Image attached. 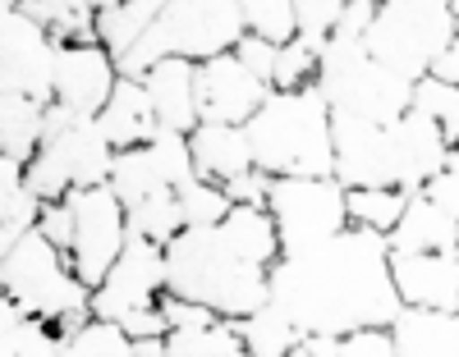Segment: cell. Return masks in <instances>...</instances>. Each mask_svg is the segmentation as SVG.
<instances>
[{"label": "cell", "mask_w": 459, "mask_h": 357, "mask_svg": "<svg viewBox=\"0 0 459 357\" xmlns=\"http://www.w3.org/2000/svg\"><path fill=\"white\" fill-rule=\"evenodd\" d=\"M272 302L303 335L391 330L404 311L391 280V243L372 229H344L317 252L281 257L272 266Z\"/></svg>", "instance_id": "6da1fadb"}, {"label": "cell", "mask_w": 459, "mask_h": 357, "mask_svg": "<svg viewBox=\"0 0 459 357\" xmlns=\"http://www.w3.org/2000/svg\"><path fill=\"white\" fill-rule=\"evenodd\" d=\"M331 106L317 88L272 92L266 106L244 124L253 166L272 179H331L335 174V133Z\"/></svg>", "instance_id": "7a4b0ae2"}, {"label": "cell", "mask_w": 459, "mask_h": 357, "mask_svg": "<svg viewBox=\"0 0 459 357\" xmlns=\"http://www.w3.org/2000/svg\"><path fill=\"white\" fill-rule=\"evenodd\" d=\"M170 293L212 307L221 321H244L272 302V270H257L230 252L221 229H184L166 248Z\"/></svg>", "instance_id": "3957f363"}, {"label": "cell", "mask_w": 459, "mask_h": 357, "mask_svg": "<svg viewBox=\"0 0 459 357\" xmlns=\"http://www.w3.org/2000/svg\"><path fill=\"white\" fill-rule=\"evenodd\" d=\"M0 285H5V298L23 316L47 321L60 339L79 335L92 321V289L74 275L69 257L51 248L42 234H28L14 248L0 252Z\"/></svg>", "instance_id": "277c9868"}, {"label": "cell", "mask_w": 459, "mask_h": 357, "mask_svg": "<svg viewBox=\"0 0 459 357\" xmlns=\"http://www.w3.org/2000/svg\"><path fill=\"white\" fill-rule=\"evenodd\" d=\"M244 0H166L152 32L134 47L129 60H120V78H138L157 69L161 60H188L207 64L216 55H230L244 42Z\"/></svg>", "instance_id": "5b68a950"}, {"label": "cell", "mask_w": 459, "mask_h": 357, "mask_svg": "<svg viewBox=\"0 0 459 357\" xmlns=\"http://www.w3.org/2000/svg\"><path fill=\"white\" fill-rule=\"evenodd\" d=\"M413 88L409 78L381 69L363 37H331L322 51V73H317V92L326 97L331 115H350L363 124H381L391 129L413 110Z\"/></svg>", "instance_id": "8992f818"}, {"label": "cell", "mask_w": 459, "mask_h": 357, "mask_svg": "<svg viewBox=\"0 0 459 357\" xmlns=\"http://www.w3.org/2000/svg\"><path fill=\"white\" fill-rule=\"evenodd\" d=\"M115 170V147L106 142L101 124L88 115H74L65 106L47 110V138L42 151L32 156L28 188L42 197V202H65L69 192H88L110 183Z\"/></svg>", "instance_id": "52a82bcc"}, {"label": "cell", "mask_w": 459, "mask_h": 357, "mask_svg": "<svg viewBox=\"0 0 459 357\" xmlns=\"http://www.w3.org/2000/svg\"><path fill=\"white\" fill-rule=\"evenodd\" d=\"M455 42V10L450 0H381L377 23L368 28V55L409 83H423L432 64Z\"/></svg>", "instance_id": "ba28073f"}, {"label": "cell", "mask_w": 459, "mask_h": 357, "mask_svg": "<svg viewBox=\"0 0 459 357\" xmlns=\"http://www.w3.org/2000/svg\"><path fill=\"white\" fill-rule=\"evenodd\" d=\"M266 211L281 229V252L303 257L350 229V188L331 179H272Z\"/></svg>", "instance_id": "9c48e42d"}, {"label": "cell", "mask_w": 459, "mask_h": 357, "mask_svg": "<svg viewBox=\"0 0 459 357\" xmlns=\"http://www.w3.org/2000/svg\"><path fill=\"white\" fill-rule=\"evenodd\" d=\"M60 42L32 23L19 0L0 5V92L28 97L37 106H56V64H60Z\"/></svg>", "instance_id": "30bf717a"}, {"label": "cell", "mask_w": 459, "mask_h": 357, "mask_svg": "<svg viewBox=\"0 0 459 357\" xmlns=\"http://www.w3.org/2000/svg\"><path fill=\"white\" fill-rule=\"evenodd\" d=\"M69 207H74L69 266L88 289H101L106 275L115 270V261L129 248V211H125L120 197H115L110 183L88 188V192H69Z\"/></svg>", "instance_id": "8fae6325"}, {"label": "cell", "mask_w": 459, "mask_h": 357, "mask_svg": "<svg viewBox=\"0 0 459 357\" xmlns=\"http://www.w3.org/2000/svg\"><path fill=\"white\" fill-rule=\"evenodd\" d=\"M170 293V266H166V248L147 243V238L129 234L125 257L115 261V270L106 275V285L92 289V316L97 321L120 326L134 311H152L161 307V298Z\"/></svg>", "instance_id": "7c38bea8"}, {"label": "cell", "mask_w": 459, "mask_h": 357, "mask_svg": "<svg viewBox=\"0 0 459 357\" xmlns=\"http://www.w3.org/2000/svg\"><path fill=\"white\" fill-rule=\"evenodd\" d=\"M266 97H272V83H262V78L235 51L198 64V110H203V124H235V129H244L248 119L266 106Z\"/></svg>", "instance_id": "4fadbf2b"}, {"label": "cell", "mask_w": 459, "mask_h": 357, "mask_svg": "<svg viewBox=\"0 0 459 357\" xmlns=\"http://www.w3.org/2000/svg\"><path fill=\"white\" fill-rule=\"evenodd\" d=\"M331 133H335V179L350 192L354 188H400L391 129L363 124V119H350V115H335Z\"/></svg>", "instance_id": "5bb4252c"}, {"label": "cell", "mask_w": 459, "mask_h": 357, "mask_svg": "<svg viewBox=\"0 0 459 357\" xmlns=\"http://www.w3.org/2000/svg\"><path fill=\"white\" fill-rule=\"evenodd\" d=\"M120 88V64L106 47H65L56 64V106L97 119Z\"/></svg>", "instance_id": "9a60e30c"}, {"label": "cell", "mask_w": 459, "mask_h": 357, "mask_svg": "<svg viewBox=\"0 0 459 357\" xmlns=\"http://www.w3.org/2000/svg\"><path fill=\"white\" fill-rule=\"evenodd\" d=\"M391 280L413 311H459V252H391Z\"/></svg>", "instance_id": "2e32d148"}, {"label": "cell", "mask_w": 459, "mask_h": 357, "mask_svg": "<svg viewBox=\"0 0 459 357\" xmlns=\"http://www.w3.org/2000/svg\"><path fill=\"white\" fill-rule=\"evenodd\" d=\"M143 88L157 106L161 129L170 133H194L203 124V110H198V64L188 60H161L157 69L143 73Z\"/></svg>", "instance_id": "e0dca14e"}, {"label": "cell", "mask_w": 459, "mask_h": 357, "mask_svg": "<svg viewBox=\"0 0 459 357\" xmlns=\"http://www.w3.org/2000/svg\"><path fill=\"white\" fill-rule=\"evenodd\" d=\"M97 124H101V133H106V142L115 151L147 147L152 138L161 133L157 106H152V97H147V88L138 83V78H120V88H115V97L97 115Z\"/></svg>", "instance_id": "ac0fdd59"}, {"label": "cell", "mask_w": 459, "mask_h": 357, "mask_svg": "<svg viewBox=\"0 0 459 357\" xmlns=\"http://www.w3.org/2000/svg\"><path fill=\"white\" fill-rule=\"evenodd\" d=\"M188 147H194V161H198V174L230 188L235 179L253 174V147H248V133L235 129V124H198L188 133Z\"/></svg>", "instance_id": "d6986e66"}, {"label": "cell", "mask_w": 459, "mask_h": 357, "mask_svg": "<svg viewBox=\"0 0 459 357\" xmlns=\"http://www.w3.org/2000/svg\"><path fill=\"white\" fill-rule=\"evenodd\" d=\"M386 243L391 252H459V220L446 216L428 192H413Z\"/></svg>", "instance_id": "ffe728a7"}, {"label": "cell", "mask_w": 459, "mask_h": 357, "mask_svg": "<svg viewBox=\"0 0 459 357\" xmlns=\"http://www.w3.org/2000/svg\"><path fill=\"white\" fill-rule=\"evenodd\" d=\"M395 357H459V311L404 307L391 326Z\"/></svg>", "instance_id": "44dd1931"}, {"label": "cell", "mask_w": 459, "mask_h": 357, "mask_svg": "<svg viewBox=\"0 0 459 357\" xmlns=\"http://www.w3.org/2000/svg\"><path fill=\"white\" fill-rule=\"evenodd\" d=\"M221 238L230 243V252H235L239 261H248L257 270H272L285 257L281 252V229H276V220H272L266 207H235L230 220L221 225Z\"/></svg>", "instance_id": "7402d4cb"}, {"label": "cell", "mask_w": 459, "mask_h": 357, "mask_svg": "<svg viewBox=\"0 0 459 357\" xmlns=\"http://www.w3.org/2000/svg\"><path fill=\"white\" fill-rule=\"evenodd\" d=\"M166 0H101V14H97V42L115 55V64L129 60L134 47L152 32Z\"/></svg>", "instance_id": "603a6c76"}, {"label": "cell", "mask_w": 459, "mask_h": 357, "mask_svg": "<svg viewBox=\"0 0 459 357\" xmlns=\"http://www.w3.org/2000/svg\"><path fill=\"white\" fill-rule=\"evenodd\" d=\"M47 202L28 188V174L19 161H0V252L14 248L19 238L37 234Z\"/></svg>", "instance_id": "cb8c5ba5"}, {"label": "cell", "mask_w": 459, "mask_h": 357, "mask_svg": "<svg viewBox=\"0 0 459 357\" xmlns=\"http://www.w3.org/2000/svg\"><path fill=\"white\" fill-rule=\"evenodd\" d=\"M47 110L51 106L0 92V151H5V161H19L23 170L32 166V156L42 151V138H47Z\"/></svg>", "instance_id": "d4e9b609"}, {"label": "cell", "mask_w": 459, "mask_h": 357, "mask_svg": "<svg viewBox=\"0 0 459 357\" xmlns=\"http://www.w3.org/2000/svg\"><path fill=\"white\" fill-rule=\"evenodd\" d=\"M19 10L32 23H42L60 47H101L97 42L101 5H92V0H19Z\"/></svg>", "instance_id": "484cf974"}, {"label": "cell", "mask_w": 459, "mask_h": 357, "mask_svg": "<svg viewBox=\"0 0 459 357\" xmlns=\"http://www.w3.org/2000/svg\"><path fill=\"white\" fill-rule=\"evenodd\" d=\"M235 330H239L248 357H290V353H299L303 344H308V335H303L276 302H266L262 311L235 321Z\"/></svg>", "instance_id": "4316f807"}, {"label": "cell", "mask_w": 459, "mask_h": 357, "mask_svg": "<svg viewBox=\"0 0 459 357\" xmlns=\"http://www.w3.org/2000/svg\"><path fill=\"white\" fill-rule=\"evenodd\" d=\"M110 188H115V197L125 202V211H129V207L147 202V197L166 192V179H161L157 161H152V151H147V147H134V151H115Z\"/></svg>", "instance_id": "83f0119b"}, {"label": "cell", "mask_w": 459, "mask_h": 357, "mask_svg": "<svg viewBox=\"0 0 459 357\" xmlns=\"http://www.w3.org/2000/svg\"><path fill=\"white\" fill-rule=\"evenodd\" d=\"M0 357H60V335L47 321L23 316L5 298V321H0Z\"/></svg>", "instance_id": "f1b7e54d"}, {"label": "cell", "mask_w": 459, "mask_h": 357, "mask_svg": "<svg viewBox=\"0 0 459 357\" xmlns=\"http://www.w3.org/2000/svg\"><path fill=\"white\" fill-rule=\"evenodd\" d=\"M409 197H413V192H400V188H354V192H350V225L391 238L395 225L404 220Z\"/></svg>", "instance_id": "f546056e"}, {"label": "cell", "mask_w": 459, "mask_h": 357, "mask_svg": "<svg viewBox=\"0 0 459 357\" xmlns=\"http://www.w3.org/2000/svg\"><path fill=\"white\" fill-rule=\"evenodd\" d=\"M129 234L147 238V243H161L170 248L175 238L184 234V211H179V192L166 188L157 197H147V202L129 207Z\"/></svg>", "instance_id": "4dcf8cb0"}, {"label": "cell", "mask_w": 459, "mask_h": 357, "mask_svg": "<svg viewBox=\"0 0 459 357\" xmlns=\"http://www.w3.org/2000/svg\"><path fill=\"white\" fill-rule=\"evenodd\" d=\"M166 348H170V357H248L235 321H216L203 330H170Z\"/></svg>", "instance_id": "1f68e13d"}, {"label": "cell", "mask_w": 459, "mask_h": 357, "mask_svg": "<svg viewBox=\"0 0 459 357\" xmlns=\"http://www.w3.org/2000/svg\"><path fill=\"white\" fill-rule=\"evenodd\" d=\"M147 151H152V161H157L166 188L184 192L188 183H198V179H203V174H198V161H194V147H188V133H170V129H161L157 138L147 142Z\"/></svg>", "instance_id": "d6a6232c"}, {"label": "cell", "mask_w": 459, "mask_h": 357, "mask_svg": "<svg viewBox=\"0 0 459 357\" xmlns=\"http://www.w3.org/2000/svg\"><path fill=\"white\" fill-rule=\"evenodd\" d=\"M179 211H184V229H221L230 211H235V202H230V192L221 183L198 179L179 192Z\"/></svg>", "instance_id": "836d02e7"}, {"label": "cell", "mask_w": 459, "mask_h": 357, "mask_svg": "<svg viewBox=\"0 0 459 357\" xmlns=\"http://www.w3.org/2000/svg\"><path fill=\"white\" fill-rule=\"evenodd\" d=\"M60 357H138V344L120 326L97 321V316H92L79 335L60 339Z\"/></svg>", "instance_id": "e575fe53"}, {"label": "cell", "mask_w": 459, "mask_h": 357, "mask_svg": "<svg viewBox=\"0 0 459 357\" xmlns=\"http://www.w3.org/2000/svg\"><path fill=\"white\" fill-rule=\"evenodd\" d=\"M244 23L253 37L272 47H290L299 37V14H294V0H244Z\"/></svg>", "instance_id": "d590c367"}, {"label": "cell", "mask_w": 459, "mask_h": 357, "mask_svg": "<svg viewBox=\"0 0 459 357\" xmlns=\"http://www.w3.org/2000/svg\"><path fill=\"white\" fill-rule=\"evenodd\" d=\"M317 73H322V51L313 42L294 37L290 47H281L276 55V73H272V92H303V88H317Z\"/></svg>", "instance_id": "8d00e7d4"}, {"label": "cell", "mask_w": 459, "mask_h": 357, "mask_svg": "<svg viewBox=\"0 0 459 357\" xmlns=\"http://www.w3.org/2000/svg\"><path fill=\"white\" fill-rule=\"evenodd\" d=\"M413 110L428 115L432 124L446 133L450 147H459V88L437 83V78H423V83L413 88Z\"/></svg>", "instance_id": "74e56055"}, {"label": "cell", "mask_w": 459, "mask_h": 357, "mask_svg": "<svg viewBox=\"0 0 459 357\" xmlns=\"http://www.w3.org/2000/svg\"><path fill=\"white\" fill-rule=\"evenodd\" d=\"M294 14H299V37L313 42L317 51H326V42L335 37L340 19H344V0H294Z\"/></svg>", "instance_id": "f35d334b"}, {"label": "cell", "mask_w": 459, "mask_h": 357, "mask_svg": "<svg viewBox=\"0 0 459 357\" xmlns=\"http://www.w3.org/2000/svg\"><path fill=\"white\" fill-rule=\"evenodd\" d=\"M37 234H42L51 248H60L65 257L74 252V207H69V197H65V202H47V211H42V225H37Z\"/></svg>", "instance_id": "ab89813d"}, {"label": "cell", "mask_w": 459, "mask_h": 357, "mask_svg": "<svg viewBox=\"0 0 459 357\" xmlns=\"http://www.w3.org/2000/svg\"><path fill=\"white\" fill-rule=\"evenodd\" d=\"M161 316L170 321V330H203V326H216V321H221L212 307H198V302L175 298V293L161 298Z\"/></svg>", "instance_id": "60d3db41"}, {"label": "cell", "mask_w": 459, "mask_h": 357, "mask_svg": "<svg viewBox=\"0 0 459 357\" xmlns=\"http://www.w3.org/2000/svg\"><path fill=\"white\" fill-rule=\"evenodd\" d=\"M340 357H395L391 330H359L340 339Z\"/></svg>", "instance_id": "b9f144b4"}, {"label": "cell", "mask_w": 459, "mask_h": 357, "mask_svg": "<svg viewBox=\"0 0 459 357\" xmlns=\"http://www.w3.org/2000/svg\"><path fill=\"white\" fill-rule=\"evenodd\" d=\"M235 55L262 78V83H272V73H276V55H281V47H272V42H262V37H253V32H244V42L235 47Z\"/></svg>", "instance_id": "7bdbcfd3"}, {"label": "cell", "mask_w": 459, "mask_h": 357, "mask_svg": "<svg viewBox=\"0 0 459 357\" xmlns=\"http://www.w3.org/2000/svg\"><path fill=\"white\" fill-rule=\"evenodd\" d=\"M423 192L432 197V202H437L446 216H455V220H459V151L450 156V166H446V170L423 188Z\"/></svg>", "instance_id": "ee69618b"}, {"label": "cell", "mask_w": 459, "mask_h": 357, "mask_svg": "<svg viewBox=\"0 0 459 357\" xmlns=\"http://www.w3.org/2000/svg\"><path fill=\"white\" fill-rule=\"evenodd\" d=\"M120 330L134 339V344H147V339H170V321L161 316V307H152V311H134L120 321Z\"/></svg>", "instance_id": "f6af8a7d"}, {"label": "cell", "mask_w": 459, "mask_h": 357, "mask_svg": "<svg viewBox=\"0 0 459 357\" xmlns=\"http://www.w3.org/2000/svg\"><path fill=\"white\" fill-rule=\"evenodd\" d=\"M225 192H230V202H235V207H266V192H272V174L253 170V174L235 179Z\"/></svg>", "instance_id": "bcb514c9"}, {"label": "cell", "mask_w": 459, "mask_h": 357, "mask_svg": "<svg viewBox=\"0 0 459 357\" xmlns=\"http://www.w3.org/2000/svg\"><path fill=\"white\" fill-rule=\"evenodd\" d=\"M428 78H437V83H450V88H459V37L450 42V51L432 64V73Z\"/></svg>", "instance_id": "7dc6e473"}, {"label": "cell", "mask_w": 459, "mask_h": 357, "mask_svg": "<svg viewBox=\"0 0 459 357\" xmlns=\"http://www.w3.org/2000/svg\"><path fill=\"white\" fill-rule=\"evenodd\" d=\"M290 357H308V348H299V353H290Z\"/></svg>", "instance_id": "c3c4849f"}, {"label": "cell", "mask_w": 459, "mask_h": 357, "mask_svg": "<svg viewBox=\"0 0 459 357\" xmlns=\"http://www.w3.org/2000/svg\"><path fill=\"white\" fill-rule=\"evenodd\" d=\"M455 151H459V147H455Z\"/></svg>", "instance_id": "681fc988"}]
</instances>
